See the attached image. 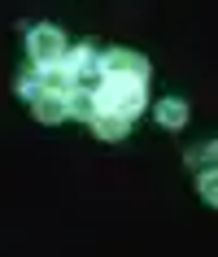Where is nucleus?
Segmentation results:
<instances>
[{
    "label": "nucleus",
    "instance_id": "obj_2",
    "mask_svg": "<svg viewBox=\"0 0 218 257\" xmlns=\"http://www.w3.org/2000/svg\"><path fill=\"white\" fill-rule=\"evenodd\" d=\"M66 53V40H61V31L57 27H40V31H31V57L35 61H57V57Z\"/></svg>",
    "mask_w": 218,
    "mask_h": 257
},
{
    "label": "nucleus",
    "instance_id": "obj_1",
    "mask_svg": "<svg viewBox=\"0 0 218 257\" xmlns=\"http://www.w3.org/2000/svg\"><path fill=\"white\" fill-rule=\"evenodd\" d=\"M140 105H144V83L140 79H109L96 96V113H123V118H136Z\"/></svg>",
    "mask_w": 218,
    "mask_h": 257
},
{
    "label": "nucleus",
    "instance_id": "obj_5",
    "mask_svg": "<svg viewBox=\"0 0 218 257\" xmlns=\"http://www.w3.org/2000/svg\"><path fill=\"white\" fill-rule=\"evenodd\" d=\"M92 126H96V131H100L105 140H118V136L127 131V118H123V113H96Z\"/></svg>",
    "mask_w": 218,
    "mask_h": 257
},
{
    "label": "nucleus",
    "instance_id": "obj_8",
    "mask_svg": "<svg viewBox=\"0 0 218 257\" xmlns=\"http://www.w3.org/2000/svg\"><path fill=\"white\" fill-rule=\"evenodd\" d=\"M196 188H201V196H205V201H214V205H218V170H205Z\"/></svg>",
    "mask_w": 218,
    "mask_h": 257
},
{
    "label": "nucleus",
    "instance_id": "obj_6",
    "mask_svg": "<svg viewBox=\"0 0 218 257\" xmlns=\"http://www.w3.org/2000/svg\"><path fill=\"white\" fill-rule=\"evenodd\" d=\"M157 122H162V126H183V122H188L183 100H162V105H157Z\"/></svg>",
    "mask_w": 218,
    "mask_h": 257
},
{
    "label": "nucleus",
    "instance_id": "obj_3",
    "mask_svg": "<svg viewBox=\"0 0 218 257\" xmlns=\"http://www.w3.org/2000/svg\"><path fill=\"white\" fill-rule=\"evenodd\" d=\"M100 70H109V79H140V83L149 74L144 70V57H136V53H109Z\"/></svg>",
    "mask_w": 218,
    "mask_h": 257
},
{
    "label": "nucleus",
    "instance_id": "obj_7",
    "mask_svg": "<svg viewBox=\"0 0 218 257\" xmlns=\"http://www.w3.org/2000/svg\"><path fill=\"white\" fill-rule=\"evenodd\" d=\"M66 105H70V113H79V118H96V100H92V96H87V92H70L66 96Z\"/></svg>",
    "mask_w": 218,
    "mask_h": 257
},
{
    "label": "nucleus",
    "instance_id": "obj_4",
    "mask_svg": "<svg viewBox=\"0 0 218 257\" xmlns=\"http://www.w3.org/2000/svg\"><path fill=\"white\" fill-rule=\"evenodd\" d=\"M66 113H70V105H66V96H61V92H44V96H35V118L57 122V118H66Z\"/></svg>",
    "mask_w": 218,
    "mask_h": 257
}]
</instances>
